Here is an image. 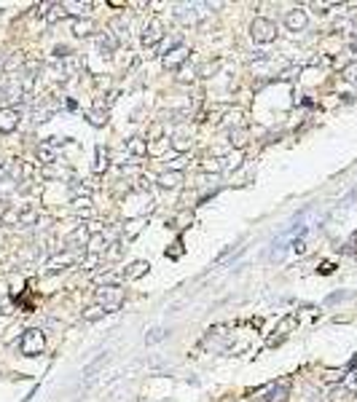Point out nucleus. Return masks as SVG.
<instances>
[{
  "mask_svg": "<svg viewBox=\"0 0 357 402\" xmlns=\"http://www.w3.org/2000/svg\"><path fill=\"white\" fill-rule=\"evenodd\" d=\"M124 298H127V293H124L118 284H105V287L97 290V303L102 306L108 314H113V311H118L124 306Z\"/></svg>",
  "mask_w": 357,
  "mask_h": 402,
  "instance_id": "obj_1",
  "label": "nucleus"
},
{
  "mask_svg": "<svg viewBox=\"0 0 357 402\" xmlns=\"http://www.w3.org/2000/svg\"><path fill=\"white\" fill-rule=\"evenodd\" d=\"M43 349H46V335H43V330H27L19 338V351L24 356H38V354H43Z\"/></svg>",
  "mask_w": 357,
  "mask_h": 402,
  "instance_id": "obj_2",
  "label": "nucleus"
},
{
  "mask_svg": "<svg viewBox=\"0 0 357 402\" xmlns=\"http://www.w3.org/2000/svg\"><path fill=\"white\" fill-rule=\"evenodd\" d=\"M250 35H253L255 43H271L276 38V24L271 19H263L258 16L253 24H250Z\"/></svg>",
  "mask_w": 357,
  "mask_h": 402,
  "instance_id": "obj_3",
  "label": "nucleus"
},
{
  "mask_svg": "<svg viewBox=\"0 0 357 402\" xmlns=\"http://www.w3.org/2000/svg\"><path fill=\"white\" fill-rule=\"evenodd\" d=\"M16 126H19V110L16 108L0 110V134H11Z\"/></svg>",
  "mask_w": 357,
  "mask_h": 402,
  "instance_id": "obj_4",
  "label": "nucleus"
},
{
  "mask_svg": "<svg viewBox=\"0 0 357 402\" xmlns=\"http://www.w3.org/2000/svg\"><path fill=\"white\" fill-rule=\"evenodd\" d=\"M162 38H164V22H162V19H150V24L145 27L143 43H145V46H156Z\"/></svg>",
  "mask_w": 357,
  "mask_h": 402,
  "instance_id": "obj_5",
  "label": "nucleus"
},
{
  "mask_svg": "<svg viewBox=\"0 0 357 402\" xmlns=\"http://www.w3.org/2000/svg\"><path fill=\"white\" fill-rule=\"evenodd\" d=\"M306 22H309V16H306L304 8H293V11H288V16H285V27H288L290 32H301V30L306 27Z\"/></svg>",
  "mask_w": 357,
  "mask_h": 402,
  "instance_id": "obj_6",
  "label": "nucleus"
},
{
  "mask_svg": "<svg viewBox=\"0 0 357 402\" xmlns=\"http://www.w3.org/2000/svg\"><path fill=\"white\" fill-rule=\"evenodd\" d=\"M188 46H183V43H180L178 48H172V51H167V57H164V67H169V70H178L180 64L185 62V59H188Z\"/></svg>",
  "mask_w": 357,
  "mask_h": 402,
  "instance_id": "obj_7",
  "label": "nucleus"
},
{
  "mask_svg": "<svg viewBox=\"0 0 357 402\" xmlns=\"http://www.w3.org/2000/svg\"><path fill=\"white\" fill-rule=\"evenodd\" d=\"M156 183L162 185V188H180V185H183V172H178V169L164 172V174H159V180H156Z\"/></svg>",
  "mask_w": 357,
  "mask_h": 402,
  "instance_id": "obj_8",
  "label": "nucleus"
},
{
  "mask_svg": "<svg viewBox=\"0 0 357 402\" xmlns=\"http://www.w3.org/2000/svg\"><path fill=\"white\" fill-rule=\"evenodd\" d=\"M73 263H75V258L70 252H65V255H54V258L46 263V268L49 271H59V268H67V265H73Z\"/></svg>",
  "mask_w": 357,
  "mask_h": 402,
  "instance_id": "obj_9",
  "label": "nucleus"
},
{
  "mask_svg": "<svg viewBox=\"0 0 357 402\" xmlns=\"http://www.w3.org/2000/svg\"><path fill=\"white\" fill-rule=\"evenodd\" d=\"M127 150L132 155H137V158H143L145 153H148V139H143V137H132L127 142Z\"/></svg>",
  "mask_w": 357,
  "mask_h": 402,
  "instance_id": "obj_10",
  "label": "nucleus"
},
{
  "mask_svg": "<svg viewBox=\"0 0 357 402\" xmlns=\"http://www.w3.org/2000/svg\"><path fill=\"white\" fill-rule=\"evenodd\" d=\"M148 268H150V265L145 263V260H137V263H132V265H129V271H124V279H127V281L140 279L143 274H148Z\"/></svg>",
  "mask_w": 357,
  "mask_h": 402,
  "instance_id": "obj_11",
  "label": "nucleus"
},
{
  "mask_svg": "<svg viewBox=\"0 0 357 402\" xmlns=\"http://www.w3.org/2000/svg\"><path fill=\"white\" fill-rule=\"evenodd\" d=\"M105 249V233H94V236H89V241H86V252L89 255H99Z\"/></svg>",
  "mask_w": 357,
  "mask_h": 402,
  "instance_id": "obj_12",
  "label": "nucleus"
},
{
  "mask_svg": "<svg viewBox=\"0 0 357 402\" xmlns=\"http://www.w3.org/2000/svg\"><path fill=\"white\" fill-rule=\"evenodd\" d=\"M97 46H99V51H105V57H110V54H113V48L118 46V40H115L110 32H105V35H99V38H97Z\"/></svg>",
  "mask_w": 357,
  "mask_h": 402,
  "instance_id": "obj_13",
  "label": "nucleus"
},
{
  "mask_svg": "<svg viewBox=\"0 0 357 402\" xmlns=\"http://www.w3.org/2000/svg\"><path fill=\"white\" fill-rule=\"evenodd\" d=\"M73 32L78 35V38H86V35H92V32H94V22H92V19H75Z\"/></svg>",
  "mask_w": 357,
  "mask_h": 402,
  "instance_id": "obj_14",
  "label": "nucleus"
},
{
  "mask_svg": "<svg viewBox=\"0 0 357 402\" xmlns=\"http://www.w3.org/2000/svg\"><path fill=\"white\" fill-rule=\"evenodd\" d=\"M86 241H89V228H86V225L75 228L73 233L67 236V244H86Z\"/></svg>",
  "mask_w": 357,
  "mask_h": 402,
  "instance_id": "obj_15",
  "label": "nucleus"
},
{
  "mask_svg": "<svg viewBox=\"0 0 357 402\" xmlns=\"http://www.w3.org/2000/svg\"><path fill=\"white\" fill-rule=\"evenodd\" d=\"M105 314H108V311H105L99 303H94V306H89V309L83 311V322H97V319H102Z\"/></svg>",
  "mask_w": 357,
  "mask_h": 402,
  "instance_id": "obj_16",
  "label": "nucleus"
},
{
  "mask_svg": "<svg viewBox=\"0 0 357 402\" xmlns=\"http://www.w3.org/2000/svg\"><path fill=\"white\" fill-rule=\"evenodd\" d=\"M43 16H46V22H49V24H54L57 19L67 16V11H65V6H62V3H51V11H46Z\"/></svg>",
  "mask_w": 357,
  "mask_h": 402,
  "instance_id": "obj_17",
  "label": "nucleus"
},
{
  "mask_svg": "<svg viewBox=\"0 0 357 402\" xmlns=\"http://www.w3.org/2000/svg\"><path fill=\"white\" fill-rule=\"evenodd\" d=\"M108 164H110V161H108V150H105V148H97V161H94V172H97V174H102L105 169H108Z\"/></svg>",
  "mask_w": 357,
  "mask_h": 402,
  "instance_id": "obj_18",
  "label": "nucleus"
},
{
  "mask_svg": "<svg viewBox=\"0 0 357 402\" xmlns=\"http://www.w3.org/2000/svg\"><path fill=\"white\" fill-rule=\"evenodd\" d=\"M223 161V169L226 172H231V169H236L239 164H242V150H236V153H231L228 158H220Z\"/></svg>",
  "mask_w": 357,
  "mask_h": 402,
  "instance_id": "obj_19",
  "label": "nucleus"
},
{
  "mask_svg": "<svg viewBox=\"0 0 357 402\" xmlns=\"http://www.w3.org/2000/svg\"><path fill=\"white\" fill-rule=\"evenodd\" d=\"M352 391L346 389V386H336L333 391H330V402H349Z\"/></svg>",
  "mask_w": 357,
  "mask_h": 402,
  "instance_id": "obj_20",
  "label": "nucleus"
},
{
  "mask_svg": "<svg viewBox=\"0 0 357 402\" xmlns=\"http://www.w3.org/2000/svg\"><path fill=\"white\" fill-rule=\"evenodd\" d=\"M67 14H86L92 8V3H62Z\"/></svg>",
  "mask_w": 357,
  "mask_h": 402,
  "instance_id": "obj_21",
  "label": "nucleus"
},
{
  "mask_svg": "<svg viewBox=\"0 0 357 402\" xmlns=\"http://www.w3.org/2000/svg\"><path fill=\"white\" fill-rule=\"evenodd\" d=\"M231 142H236V148L242 150L244 145H247V132H244V129H236V132H231Z\"/></svg>",
  "mask_w": 357,
  "mask_h": 402,
  "instance_id": "obj_22",
  "label": "nucleus"
},
{
  "mask_svg": "<svg viewBox=\"0 0 357 402\" xmlns=\"http://www.w3.org/2000/svg\"><path fill=\"white\" fill-rule=\"evenodd\" d=\"M38 155H41L43 164H54V150H51V145H41V148H38Z\"/></svg>",
  "mask_w": 357,
  "mask_h": 402,
  "instance_id": "obj_23",
  "label": "nucleus"
},
{
  "mask_svg": "<svg viewBox=\"0 0 357 402\" xmlns=\"http://www.w3.org/2000/svg\"><path fill=\"white\" fill-rule=\"evenodd\" d=\"M175 16H178V19H180V22H183V24H194V22H196L194 11L188 14V8H185V6H183V8H178V14H175Z\"/></svg>",
  "mask_w": 357,
  "mask_h": 402,
  "instance_id": "obj_24",
  "label": "nucleus"
},
{
  "mask_svg": "<svg viewBox=\"0 0 357 402\" xmlns=\"http://www.w3.org/2000/svg\"><path fill=\"white\" fill-rule=\"evenodd\" d=\"M172 148L178 150V153H185V150H191V139H185V137H175V139H172Z\"/></svg>",
  "mask_w": 357,
  "mask_h": 402,
  "instance_id": "obj_25",
  "label": "nucleus"
},
{
  "mask_svg": "<svg viewBox=\"0 0 357 402\" xmlns=\"http://www.w3.org/2000/svg\"><path fill=\"white\" fill-rule=\"evenodd\" d=\"M35 220H38V212H35V209H27V212L19 217V225H32Z\"/></svg>",
  "mask_w": 357,
  "mask_h": 402,
  "instance_id": "obj_26",
  "label": "nucleus"
},
{
  "mask_svg": "<svg viewBox=\"0 0 357 402\" xmlns=\"http://www.w3.org/2000/svg\"><path fill=\"white\" fill-rule=\"evenodd\" d=\"M164 335H167V330H162V327H156V330H150V335L145 340H148V343H156V340H162Z\"/></svg>",
  "mask_w": 357,
  "mask_h": 402,
  "instance_id": "obj_27",
  "label": "nucleus"
},
{
  "mask_svg": "<svg viewBox=\"0 0 357 402\" xmlns=\"http://www.w3.org/2000/svg\"><path fill=\"white\" fill-rule=\"evenodd\" d=\"M19 217H22V212H16V209H8L6 215H3V223H19Z\"/></svg>",
  "mask_w": 357,
  "mask_h": 402,
  "instance_id": "obj_28",
  "label": "nucleus"
},
{
  "mask_svg": "<svg viewBox=\"0 0 357 402\" xmlns=\"http://www.w3.org/2000/svg\"><path fill=\"white\" fill-rule=\"evenodd\" d=\"M344 78L346 80H357V62H352V64H346L344 67Z\"/></svg>",
  "mask_w": 357,
  "mask_h": 402,
  "instance_id": "obj_29",
  "label": "nucleus"
},
{
  "mask_svg": "<svg viewBox=\"0 0 357 402\" xmlns=\"http://www.w3.org/2000/svg\"><path fill=\"white\" fill-rule=\"evenodd\" d=\"M89 121H92L94 126H102V124H105V121H108V118H102V115H99V113H92V115H89Z\"/></svg>",
  "mask_w": 357,
  "mask_h": 402,
  "instance_id": "obj_30",
  "label": "nucleus"
},
{
  "mask_svg": "<svg viewBox=\"0 0 357 402\" xmlns=\"http://www.w3.org/2000/svg\"><path fill=\"white\" fill-rule=\"evenodd\" d=\"M215 70H218V62H215V64H204V67H202V75H207V73H215Z\"/></svg>",
  "mask_w": 357,
  "mask_h": 402,
  "instance_id": "obj_31",
  "label": "nucleus"
},
{
  "mask_svg": "<svg viewBox=\"0 0 357 402\" xmlns=\"http://www.w3.org/2000/svg\"><path fill=\"white\" fill-rule=\"evenodd\" d=\"M159 134H162V126H159V124H156V126L150 129V137H159Z\"/></svg>",
  "mask_w": 357,
  "mask_h": 402,
  "instance_id": "obj_32",
  "label": "nucleus"
},
{
  "mask_svg": "<svg viewBox=\"0 0 357 402\" xmlns=\"http://www.w3.org/2000/svg\"><path fill=\"white\" fill-rule=\"evenodd\" d=\"M346 389H349V391H357V375L352 378V386H346Z\"/></svg>",
  "mask_w": 357,
  "mask_h": 402,
  "instance_id": "obj_33",
  "label": "nucleus"
}]
</instances>
